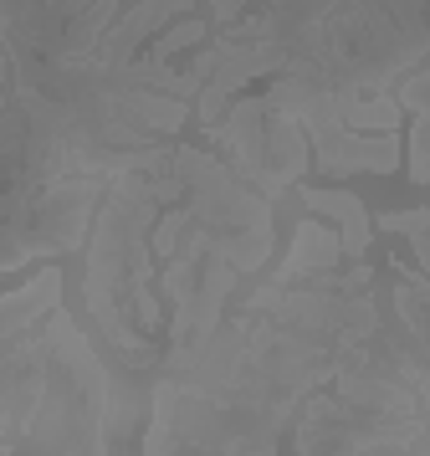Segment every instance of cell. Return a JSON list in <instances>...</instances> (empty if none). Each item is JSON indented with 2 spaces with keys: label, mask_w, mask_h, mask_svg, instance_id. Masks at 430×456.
<instances>
[{
  "label": "cell",
  "mask_w": 430,
  "mask_h": 456,
  "mask_svg": "<svg viewBox=\"0 0 430 456\" xmlns=\"http://www.w3.org/2000/svg\"><path fill=\"white\" fill-rule=\"evenodd\" d=\"M338 262H344V241H338V231L323 226L318 216H307V221H297L292 247H287V256L277 262V272H272V288H297V282L318 277V272H333Z\"/></svg>",
  "instance_id": "1"
},
{
  "label": "cell",
  "mask_w": 430,
  "mask_h": 456,
  "mask_svg": "<svg viewBox=\"0 0 430 456\" xmlns=\"http://www.w3.org/2000/svg\"><path fill=\"white\" fill-rule=\"evenodd\" d=\"M303 206L312 216H328L338 226V241H344V256L348 262H364L369 256V241H374V221H369L364 200L353 190H318V185H303Z\"/></svg>",
  "instance_id": "2"
},
{
  "label": "cell",
  "mask_w": 430,
  "mask_h": 456,
  "mask_svg": "<svg viewBox=\"0 0 430 456\" xmlns=\"http://www.w3.org/2000/svg\"><path fill=\"white\" fill-rule=\"evenodd\" d=\"M200 42H210V21H205V16H180L169 31H159L154 42L143 46L139 57H149V62H169V57H180V52H190V46H200Z\"/></svg>",
  "instance_id": "3"
},
{
  "label": "cell",
  "mask_w": 430,
  "mask_h": 456,
  "mask_svg": "<svg viewBox=\"0 0 430 456\" xmlns=\"http://www.w3.org/2000/svg\"><path fill=\"white\" fill-rule=\"evenodd\" d=\"M374 226L379 231H400V236H420V231L430 226V210L426 206H415V210H385V216H374Z\"/></svg>",
  "instance_id": "4"
},
{
  "label": "cell",
  "mask_w": 430,
  "mask_h": 456,
  "mask_svg": "<svg viewBox=\"0 0 430 456\" xmlns=\"http://www.w3.org/2000/svg\"><path fill=\"white\" fill-rule=\"evenodd\" d=\"M410 251H430V226L420 231V236H415V241H410Z\"/></svg>",
  "instance_id": "5"
}]
</instances>
